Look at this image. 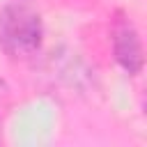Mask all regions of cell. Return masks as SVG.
<instances>
[{
	"label": "cell",
	"mask_w": 147,
	"mask_h": 147,
	"mask_svg": "<svg viewBox=\"0 0 147 147\" xmlns=\"http://www.w3.org/2000/svg\"><path fill=\"white\" fill-rule=\"evenodd\" d=\"M44 41L41 14L30 2H11L0 11V51L11 60L32 57Z\"/></svg>",
	"instance_id": "6da1fadb"
},
{
	"label": "cell",
	"mask_w": 147,
	"mask_h": 147,
	"mask_svg": "<svg viewBox=\"0 0 147 147\" xmlns=\"http://www.w3.org/2000/svg\"><path fill=\"white\" fill-rule=\"evenodd\" d=\"M113 55L129 76H138L145 67L140 34H138L136 25L131 23V18H126L122 14L113 23Z\"/></svg>",
	"instance_id": "7a4b0ae2"
},
{
	"label": "cell",
	"mask_w": 147,
	"mask_h": 147,
	"mask_svg": "<svg viewBox=\"0 0 147 147\" xmlns=\"http://www.w3.org/2000/svg\"><path fill=\"white\" fill-rule=\"evenodd\" d=\"M9 96H11V90H9V85L0 78V136H2V124H5L7 110H9Z\"/></svg>",
	"instance_id": "3957f363"
}]
</instances>
